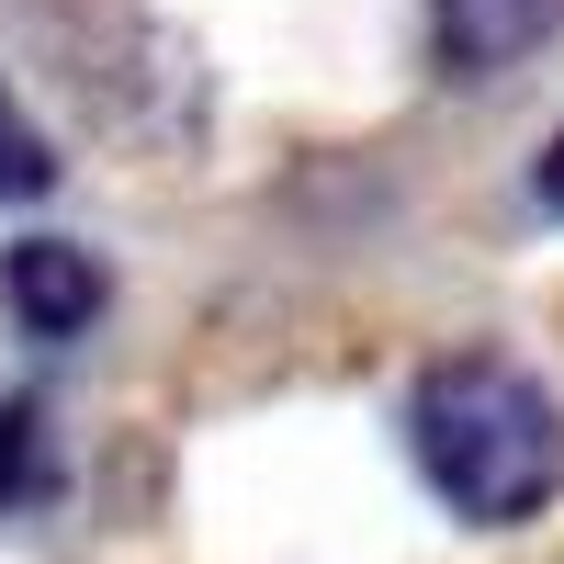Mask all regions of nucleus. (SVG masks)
Segmentation results:
<instances>
[{
  "instance_id": "1",
  "label": "nucleus",
  "mask_w": 564,
  "mask_h": 564,
  "mask_svg": "<svg viewBox=\"0 0 564 564\" xmlns=\"http://www.w3.org/2000/svg\"><path fill=\"white\" fill-rule=\"evenodd\" d=\"M406 452L430 497L475 531H520L564 497V406L531 361L508 350H452L406 395Z\"/></svg>"
},
{
  "instance_id": "2",
  "label": "nucleus",
  "mask_w": 564,
  "mask_h": 564,
  "mask_svg": "<svg viewBox=\"0 0 564 564\" xmlns=\"http://www.w3.org/2000/svg\"><path fill=\"white\" fill-rule=\"evenodd\" d=\"M102 260H90L79 238H23L12 260H0V305H12L23 339H79L90 316H102Z\"/></svg>"
},
{
  "instance_id": "3",
  "label": "nucleus",
  "mask_w": 564,
  "mask_h": 564,
  "mask_svg": "<svg viewBox=\"0 0 564 564\" xmlns=\"http://www.w3.org/2000/svg\"><path fill=\"white\" fill-rule=\"evenodd\" d=\"M553 12L564 0H430V57L441 79H497L553 34Z\"/></svg>"
},
{
  "instance_id": "4",
  "label": "nucleus",
  "mask_w": 564,
  "mask_h": 564,
  "mask_svg": "<svg viewBox=\"0 0 564 564\" xmlns=\"http://www.w3.org/2000/svg\"><path fill=\"white\" fill-rule=\"evenodd\" d=\"M34 193H57V148H45V124L0 79V204H34Z\"/></svg>"
},
{
  "instance_id": "5",
  "label": "nucleus",
  "mask_w": 564,
  "mask_h": 564,
  "mask_svg": "<svg viewBox=\"0 0 564 564\" xmlns=\"http://www.w3.org/2000/svg\"><path fill=\"white\" fill-rule=\"evenodd\" d=\"M57 486V441H45V406H12L0 417V508H23Z\"/></svg>"
},
{
  "instance_id": "6",
  "label": "nucleus",
  "mask_w": 564,
  "mask_h": 564,
  "mask_svg": "<svg viewBox=\"0 0 564 564\" xmlns=\"http://www.w3.org/2000/svg\"><path fill=\"white\" fill-rule=\"evenodd\" d=\"M531 181H542V204L564 215V135H553V148H542V170H531Z\"/></svg>"
}]
</instances>
